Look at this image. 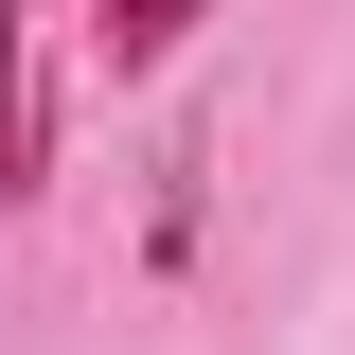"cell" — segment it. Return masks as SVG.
Returning a JSON list of instances; mask_svg holds the SVG:
<instances>
[{
	"label": "cell",
	"instance_id": "obj_2",
	"mask_svg": "<svg viewBox=\"0 0 355 355\" xmlns=\"http://www.w3.org/2000/svg\"><path fill=\"white\" fill-rule=\"evenodd\" d=\"M196 18H214V0H89V53H107V71H160Z\"/></svg>",
	"mask_w": 355,
	"mask_h": 355
},
{
	"label": "cell",
	"instance_id": "obj_1",
	"mask_svg": "<svg viewBox=\"0 0 355 355\" xmlns=\"http://www.w3.org/2000/svg\"><path fill=\"white\" fill-rule=\"evenodd\" d=\"M36 178H53V53H36V18L0 0V231L36 214Z\"/></svg>",
	"mask_w": 355,
	"mask_h": 355
}]
</instances>
